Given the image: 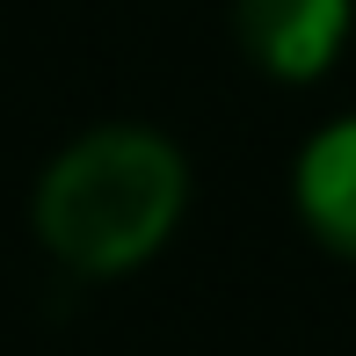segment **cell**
<instances>
[{
    "label": "cell",
    "mask_w": 356,
    "mask_h": 356,
    "mask_svg": "<svg viewBox=\"0 0 356 356\" xmlns=\"http://www.w3.org/2000/svg\"><path fill=\"white\" fill-rule=\"evenodd\" d=\"M349 0H240V37L277 80H313L349 44Z\"/></svg>",
    "instance_id": "cell-2"
},
{
    "label": "cell",
    "mask_w": 356,
    "mask_h": 356,
    "mask_svg": "<svg viewBox=\"0 0 356 356\" xmlns=\"http://www.w3.org/2000/svg\"><path fill=\"white\" fill-rule=\"evenodd\" d=\"M298 211L327 248L356 254V117L313 131V145L298 153Z\"/></svg>",
    "instance_id": "cell-3"
},
{
    "label": "cell",
    "mask_w": 356,
    "mask_h": 356,
    "mask_svg": "<svg viewBox=\"0 0 356 356\" xmlns=\"http://www.w3.org/2000/svg\"><path fill=\"white\" fill-rule=\"evenodd\" d=\"M189 197L182 153L153 131H88L51 160L37 189V233L58 262L117 277L175 233Z\"/></svg>",
    "instance_id": "cell-1"
}]
</instances>
